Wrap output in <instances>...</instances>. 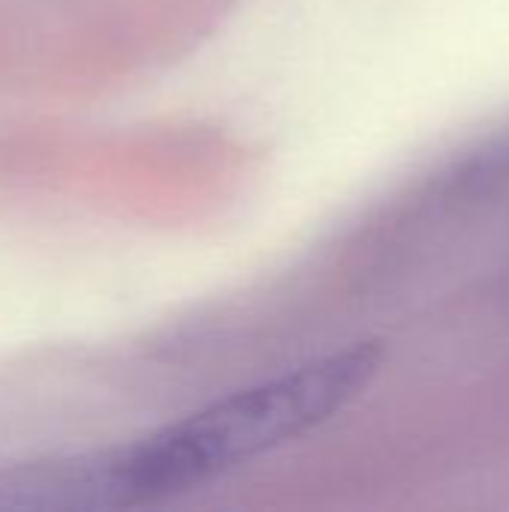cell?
<instances>
[{
	"label": "cell",
	"instance_id": "6da1fadb",
	"mask_svg": "<svg viewBox=\"0 0 509 512\" xmlns=\"http://www.w3.org/2000/svg\"><path fill=\"white\" fill-rule=\"evenodd\" d=\"M381 363L384 348L354 345L228 393L129 447L93 453L96 510L198 489L315 432L375 381Z\"/></svg>",
	"mask_w": 509,
	"mask_h": 512
}]
</instances>
